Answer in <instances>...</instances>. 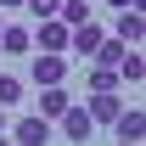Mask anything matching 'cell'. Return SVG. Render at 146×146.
Here are the masks:
<instances>
[{"instance_id": "6", "label": "cell", "mask_w": 146, "mask_h": 146, "mask_svg": "<svg viewBox=\"0 0 146 146\" xmlns=\"http://www.w3.org/2000/svg\"><path fill=\"white\" fill-rule=\"evenodd\" d=\"M141 34H146V17H141V11H118V23H112L107 39H118L124 51H135V45H141Z\"/></svg>"}, {"instance_id": "13", "label": "cell", "mask_w": 146, "mask_h": 146, "mask_svg": "<svg viewBox=\"0 0 146 146\" xmlns=\"http://www.w3.org/2000/svg\"><path fill=\"white\" fill-rule=\"evenodd\" d=\"M124 56H129V51L118 45V39H101V51H96L90 62H96V68H112V73H118V62H124Z\"/></svg>"}, {"instance_id": "12", "label": "cell", "mask_w": 146, "mask_h": 146, "mask_svg": "<svg viewBox=\"0 0 146 146\" xmlns=\"http://www.w3.org/2000/svg\"><path fill=\"white\" fill-rule=\"evenodd\" d=\"M84 84H90V96H118V73H112V68H90Z\"/></svg>"}, {"instance_id": "8", "label": "cell", "mask_w": 146, "mask_h": 146, "mask_svg": "<svg viewBox=\"0 0 146 146\" xmlns=\"http://www.w3.org/2000/svg\"><path fill=\"white\" fill-rule=\"evenodd\" d=\"M112 135H118L124 146H141V135H146V112H141V107H124V112H118V124H112Z\"/></svg>"}, {"instance_id": "4", "label": "cell", "mask_w": 146, "mask_h": 146, "mask_svg": "<svg viewBox=\"0 0 146 146\" xmlns=\"http://www.w3.org/2000/svg\"><path fill=\"white\" fill-rule=\"evenodd\" d=\"M124 107H129L124 96H90V101H84V118H90L96 129H101V124L112 129V124H118V112H124Z\"/></svg>"}, {"instance_id": "20", "label": "cell", "mask_w": 146, "mask_h": 146, "mask_svg": "<svg viewBox=\"0 0 146 146\" xmlns=\"http://www.w3.org/2000/svg\"><path fill=\"white\" fill-rule=\"evenodd\" d=\"M0 28H6V17H0Z\"/></svg>"}, {"instance_id": "3", "label": "cell", "mask_w": 146, "mask_h": 146, "mask_svg": "<svg viewBox=\"0 0 146 146\" xmlns=\"http://www.w3.org/2000/svg\"><path fill=\"white\" fill-rule=\"evenodd\" d=\"M101 39H107V28H101V23H84V28H73V34H68V62H73V56H84V62H90V56L101 51Z\"/></svg>"}, {"instance_id": "2", "label": "cell", "mask_w": 146, "mask_h": 146, "mask_svg": "<svg viewBox=\"0 0 146 146\" xmlns=\"http://www.w3.org/2000/svg\"><path fill=\"white\" fill-rule=\"evenodd\" d=\"M68 73H73L68 56H34V62H28V79H34L39 90H62V79H68Z\"/></svg>"}, {"instance_id": "11", "label": "cell", "mask_w": 146, "mask_h": 146, "mask_svg": "<svg viewBox=\"0 0 146 146\" xmlns=\"http://www.w3.org/2000/svg\"><path fill=\"white\" fill-rule=\"evenodd\" d=\"M23 96H28V84H23L17 73H0V112H11V107H23Z\"/></svg>"}, {"instance_id": "19", "label": "cell", "mask_w": 146, "mask_h": 146, "mask_svg": "<svg viewBox=\"0 0 146 146\" xmlns=\"http://www.w3.org/2000/svg\"><path fill=\"white\" fill-rule=\"evenodd\" d=\"M0 146H11V141H6V135H0Z\"/></svg>"}, {"instance_id": "18", "label": "cell", "mask_w": 146, "mask_h": 146, "mask_svg": "<svg viewBox=\"0 0 146 146\" xmlns=\"http://www.w3.org/2000/svg\"><path fill=\"white\" fill-rule=\"evenodd\" d=\"M6 124H11V112H0V135H6Z\"/></svg>"}, {"instance_id": "16", "label": "cell", "mask_w": 146, "mask_h": 146, "mask_svg": "<svg viewBox=\"0 0 146 146\" xmlns=\"http://www.w3.org/2000/svg\"><path fill=\"white\" fill-rule=\"evenodd\" d=\"M112 11H141V0H107Z\"/></svg>"}, {"instance_id": "7", "label": "cell", "mask_w": 146, "mask_h": 146, "mask_svg": "<svg viewBox=\"0 0 146 146\" xmlns=\"http://www.w3.org/2000/svg\"><path fill=\"white\" fill-rule=\"evenodd\" d=\"M56 124H62V141H73V146H84V141L96 135V124L84 118V107H68L62 118H56Z\"/></svg>"}, {"instance_id": "21", "label": "cell", "mask_w": 146, "mask_h": 146, "mask_svg": "<svg viewBox=\"0 0 146 146\" xmlns=\"http://www.w3.org/2000/svg\"><path fill=\"white\" fill-rule=\"evenodd\" d=\"M118 146H124V141H118Z\"/></svg>"}, {"instance_id": "9", "label": "cell", "mask_w": 146, "mask_h": 146, "mask_svg": "<svg viewBox=\"0 0 146 146\" xmlns=\"http://www.w3.org/2000/svg\"><path fill=\"white\" fill-rule=\"evenodd\" d=\"M0 51L6 56H28L34 51V34H28L23 23H6V28H0Z\"/></svg>"}, {"instance_id": "14", "label": "cell", "mask_w": 146, "mask_h": 146, "mask_svg": "<svg viewBox=\"0 0 146 146\" xmlns=\"http://www.w3.org/2000/svg\"><path fill=\"white\" fill-rule=\"evenodd\" d=\"M141 79H146V62H141V51H129L118 62V84H141Z\"/></svg>"}, {"instance_id": "15", "label": "cell", "mask_w": 146, "mask_h": 146, "mask_svg": "<svg viewBox=\"0 0 146 146\" xmlns=\"http://www.w3.org/2000/svg\"><path fill=\"white\" fill-rule=\"evenodd\" d=\"M56 6H62V0H23V11H28L34 23H51V17H56Z\"/></svg>"}, {"instance_id": "10", "label": "cell", "mask_w": 146, "mask_h": 146, "mask_svg": "<svg viewBox=\"0 0 146 146\" xmlns=\"http://www.w3.org/2000/svg\"><path fill=\"white\" fill-rule=\"evenodd\" d=\"M68 107H73V101H68V90H39V107H34V112L45 118V124H56Z\"/></svg>"}, {"instance_id": "17", "label": "cell", "mask_w": 146, "mask_h": 146, "mask_svg": "<svg viewBox=\"0 0 146 146\" xmlns=\"http://www.w3.org/2000/svg\"><path fill=\"white\" fill-rule=\"evenodd\" d=\"M6 11H23V0H0V17H6Z\"/></svg>"}, {"instance_id": "5", "label": "cell", "mask_w": 146, "mask_h": 146, "mask_svg": "<svg viewBox=\"0 0 146 146\" xmlns=\"http://www.w3.org/2000/svg\"><path fill=\"white\" fill-rule=\"evenodd\" d=\"M28 34H34V45H39V56H68V28H62V23H39V28H28Z\"/></svg>"}, {"instance_id": "1", "label": "cell", "mask_w": 146, "mask_h": 146, "mask_svg": "<svg viewBox=\"0 0 146 146\" xmlns=\"http://www.w3.org/2000/svg\"><path fill=\"white\" fill-rule=\"evenodd\" d=\"M51 135H56V124H45L39 112H23L6 141H11V146H51Z\"/></svg>"}]
</instances>
